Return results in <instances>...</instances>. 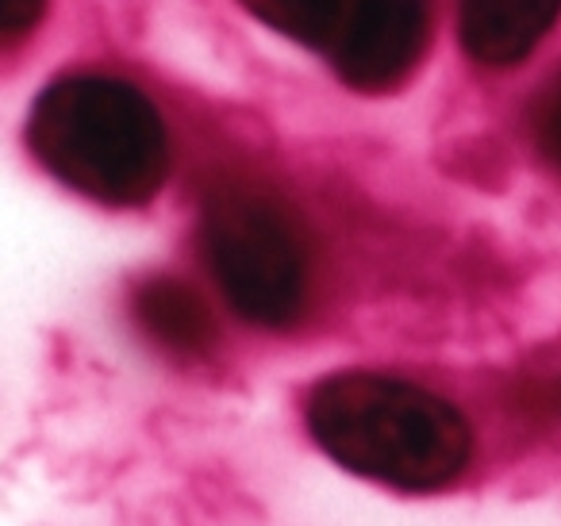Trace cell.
I'll return each instance as SVG.
<instances>
[{"label": "cell", "mask_w": 561, "mask_h": 526, "mask_svg": "<svg viewBox=\"0 0 561 526\" xmlns=\"http://www.w3.org/2000/svg\"><path fill=\"white\" fill-rule=\"evenodd\" d=\"M316 442L351 472L400 492H435L473 457L466 415L443 396L381 373H339L308 400Z\"/></svg>", "instance_id": "obj_1"}, {"label": "cell", "mask_w": 561, "mask_h": 526, "mask_svg": "<svg viewBox=\"0 0 561 526\" xmlns=\"http://www.w3.org/2000/svg\"><path fill=\"white\" fill-rule=\"evenodd\" d=\"M27 139L62 185L112 208L147 204L170 165L154 104L127 81L96 73L55 81L32 108Z\"/></svg>", "instance_id": "obj_2"}, {"label": "cell", "mask_w": 561, "mask_h": 526, "mask_svg": "<svg viewBox=\"0 0 561 526\" xmlns=\"http://www.w3.org/2000/svg\"><path fill=\"white\" fill-rule=\"evenodd\" d=\"M201 247L216 285L242 319L293 327L305 316L312 254L297 211L247 181L219 185L204 201Z\"/></svg>", "instance_id": "obj_3"}, {"label": "cell", "mask_w": 561, "mask_h": 526, "mask_svg": "<svg viewBox=\"0 0 561 526\" xmlns=\"http://www.w3.org/2000/svg\"><path fill=\"white\" fill-rule=\"evenodd\" d=\"M427 43V0H343L339 73L358 89H389L412 73Z\"/></svg>", "instance_id": "obj_4"}, {"label": "cell", "mask_w": 561, "mask_h": 526, "mask_svg": "<svg viewBox=\"0 0 561 526\" xmlns=\"http://www.w3.org/2000/svg\"><path fill=\"white\" fill-rule=\"evenodd\" d=\"M561 0H461V43L484 66H515L546 39Z\"/></svg>", "instance_id": "obj_5"}, {"label": "cell", "mask_w": 561, "mask_h": 526, "mask_svg": "<svg viewBox=\"0 0 561 526\" xmlns=\"http://www.w3.org/2000/svg\"><path fill=\"white\" fill-rule=\"evenodd\" d=\"M131 308L142 331L170 354L204 357L219 339L208 304L178 277H150L147 285L135 288Z\"/></svg>", "instance_id": "obj_6"}, {"label": "cell", "mask_w": 561, "mask_h": 526, "mask_svg": "<svg viewBox=\"0 0 561 526\" xmlns=\"http://www.w3.org/2000/svg\"><path fill=\"white\" fill-rule=\"evenodd\" d=\"M242 4L273 32L289 35L305 47L328 50V55L343 24V0H242Z\"/></svg>", "instance_id": "obj_7"}, {"label": "cell", "mask_w": 561, "mask_h": 526, "mask_svg": "<svg viewBox=\"0 0 561 526\" xmlns=\"http://www.w3.org/2000/svg\"><path fill=\"white\" fill-rule=\"evenodd\" d=\"M43 16V0H0V43L27 35Z\"/></svg>", "instance_id": "obj_8"}, {"label": "cell", "mask_w": 561, "mask_h": 526, "mask_svg": "<svg viewBox=\"0 0 561 526\" xmlns=\"http://www.w3.org/2000/svg\"><path fill=\"white\" fill-rule=\"evenodd\" d=\"M538 139H542V150L550 155V162L561 170V85L550 93V101L538 112Z\"/></svg>", "instance_id": "obj_9"}]
</instances>
